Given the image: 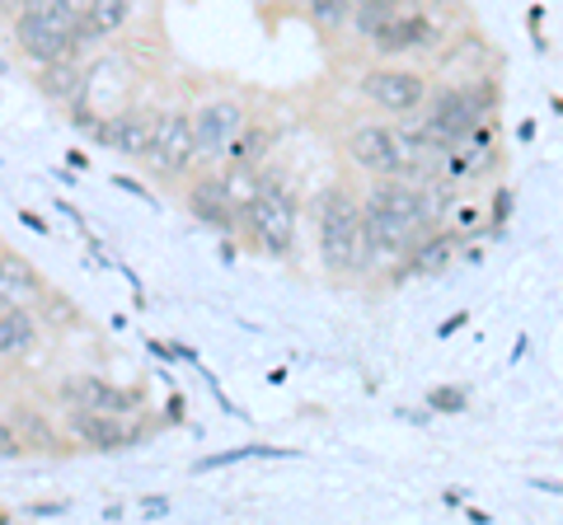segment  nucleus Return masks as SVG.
<instances>
[{
    "label": "nucleus",
    "mask_w": 563,
    "mask_h": 525,
    "mask_svg": "<svg viewBox=\"0 0 563 525\" xmlns=\"http://www.w3.org/2000/svg\"><path fill=\"white\" fill-rule=\"evenodd\" d=\"M314 221H320V262L329 277H366L376 268L372 244H366L362 202L347 188H324L314 198Z\"/></svg>",
    "instance_id": "obj_1"
},
{
    "label": "nucleus",
    "mask_w": 563,
    "mask_h": 525,
    "mask_svg": "<svg viewBox=\"0 0 563 525\" xmlns=\"http://www.w3.org/2000/svg\"><path fill=\"white\" fill-rule=\"evenodd\" d=\"M14 43L29 62H62V57H76V14L66 10H52V14H20L14 20Z\"/></svg>",
    "instance_id": "obj_2"
},
{
    "label": "nucleus",
    "mask_w": 563,
    "mask_h": 525,
    "mask_svg": "<svg viewBox=\"0 0 563 525\" xmlns=\"http://www.w3.org/2000/svg\"><path fill=\"white\" fill-rule=\"evenodd\" d=\"M141 160L151 165L155 179H179V174L192 165V122L184 109L155 113V132H151V146Z\"/></svg>",
    "instance_id": "obj_3"
},
{
    "label": "nucleus",
    "mask_w": 563,
    "mask_h": 525,
    "mask_svg": "<svg viewBox=\"0 0 563 525\" xmlns=\"http://www.w3.org/2000/svg\"><path fill=\"white\" fill-rule=\"evenodd\" d=\"M244 216H250V235H254L258 249H268L273 258L291 254V239H296V206H291V198H282L277 188H258L254 202H244Z\"/></svg>",
    "instance_id": "obj_4"
},
{
    "label": "nucleus",
    "mask_w": 563,
    "mask_h": 525,
    "mask_svg": "<svg viewBox=\"0 0 563 525\" xmlns=\"http://www.w3.org/2000/svg\"><path fill=\"white\" fill-rule=\"evenodd\" d=\"M362 225H366V244H372L376 268H380V262H404V254H409L413 244L428 235V225H422V221L385 212V206H366V202H362Z\"/></svg>",
    "instance_id": "obj_5"
},
{
    "label": "nucleus",
    "mask_w": 563,
    "mask_h": 525,
    "mask_svg": "<svg viewBox=\"0 0 563 525\" xmlns=\"http://www.w3.org/2000/svg\"><path fill=\"white\" fill-rule=\"evenodd\" d=\"M362 94L385 113L413 118L422 109V99H428V80L413 76V71H399V66H376V71H366Z\"/></svg>",
    "instance_id": "obj_6"
},
{
    "label": "nucleus",
    "mask_w": 563,
    "mask_h": 525,
    "mask_svg": "<svg viewBox=\"0 0 563 525\" xmlns=\"http://www.w3.org/2000/svg\"><path fill=\"white\" fill-rule=\"evenodd\" d=\"M192 122V160H207V155H221L225 142L250 122V113H244V103L240 99H207L198 113H188Z\"/></svg>",
    "instance_id": "obj_7"
},
{
    "label": "nucleus",
    "mask_w": 563,
    "mask_h": 525,
    "mask_svg": "<svg viewBox=\"0 0 563 525\" xmlns=\"http://www.w3.org/2000/svg\"><path fill=\"white\" fill-rule=\"evenodd\" d=\"M442 43V24L432 14H418V10H399L390 14L376 33H372V47L380 57H404V52H432Z\"/></svg>",
    "instance_id": "obj_8"
},
{
    "label": "nucleus",
    "mask_w": 563,
    "mask_h": 525,
    "mask_svg": "<svg viewBox=\"0 0 563 525\" xmlns=\"http://www.w3.org/2000/svg\"><path fill=\"white\" fill-rule=\"evenodd\" d=\"M151 132H155V109H122V113L99 122L95 142L103 150H113V155H132V160H141L146 146H151Z\"/></svg>",
    "instance_id": "obj_9"
},
{
    "label": "nucleus",
    "mask_w": 563,
    "mask_h": 525,
    "mask_svg": "<svg viewBox=\"0 0 563 525\" xmlns=\"http://www.w3.org/2000/svg\"><path fill=\"white\" fill-rule=\"evenodd\" d=\"M188 212H192V221H202V225H211V231H221V235L240 231V206L231 202L221 174H202V179L188 188Z\"/></svg>",
    "instance_id": "obj_10"
},
{
    "label": "nucleus",
    "mask_w": 563,
    "mask_h": 525,
    "mask_svg": "<svg viewBox=\"0 0 563 525\" xmlns=\"http://www.w3.org/2000/svg\"><path fill=\"white\" fill-rule=\"evenodd\" d=\"M43 291H47L43 272L33 268L24 254L0 249V314H5V310H33Z\"/></svg>",
    "instance_id": "obj_11"
},
{
    "label": "nucleus",
    "mask_w": 563,
    "mask_h": 525,
    "mask_svg": "<svg viewBox=\"0 0 563 525\" xmlns=\"http://www.w3.org/2000/svg\"><path fill=\"white\" fill-rule=\"evenodd\" d=\"M347 160L372 169V174H399V150H395V132L380 127V122H366L347 136Z\"/></svg>",
    "instance_id": "obj_12"
},
{
    "label": "nucleus",
    "mask_w": 563,
    "mask_h": 525,
    "mask_svg": "<svg viewBox=\"0 0 563 525\" xmlns=\"http://www.w3.org/2000/svg\"><path fill=\"white\" fill-rule=\"evenodd\" d=\"M132 20V0H85L76 14V52L95 47Z\"/></svg>",
    "instance_id": "obj_13"
},
{
    "label": "nucleus",
    "mask_w": 563,
    "mask_h": 525,
    "mask_svg": "<svg viewBox=\"0 0 563 525\" xmlns=\"http://www.w3.org/2000/svg\"><path fill=\"white\" fill-rule=\"evenodd\" d=\"M70 432L80 436V446H90V450H103V455H113V450H128L136 446L141 436L122 427V417H109V413H90V409H76L70 413Z\"/></svg>",
    "instance_id": "obj_14"
},
{
    "label": "nucleus",
    "mask_w": 563,
    "mask_h": 525,
    "mask_svg": "<svg viewBox=\"0 0 563 525\" xmlns=\"http://www.w3.org/2000/svg\"><path fill=\"white\" fill-rule=\"evenodd\" d=\"M455 254H461V235L455 231H428L409 254H404V272L409 277H442Z\"/></svg>",
    "instance_id": "obj_15"
},
{
    "label": "nucleus",
    "mask_w": 563,
    "mask_h": 525,
    "mask_svg": "<svg viewBox=\"0 0 563 525\" xmlns=\"http://www.w3.org/2000/svg\"><path fill=\"white\" fill-rule=\"evenodd\" d=\"M38 90L62 103V109H76V103H85V94H90V71L76 62V57H62V62H47L38 71Z\"/></svg>",
    "instance_id": "obj_16"
},
{
    "label": "nucleus",
    "mask_w": 563,
    "mask_h": 525,
    "mask_svg": "<svg viewBox=\"0 0 563 525\" xmlns=\"http://www.w3.org/2000/svg\"><path fill=\"white\" fill-rule=\"evenodd\" d=\"M70 399H76V409H90V413H109V417H128L141 409V399L118 390V384L109 380H80L76 390H70Z\"/></svg>",
    "instance_id": "obj_17"
},
{
    "label": "nucleus",
    "mask_w": 563,
    "mask_h": 525,
    "mask_svg": "<svg viewBox=\"0 0 563 525\" xmlns=\"http://www.w3.org/2000/svg\"><path fill=\"white\" fill-rule=\"evenodd\" d=\"M38 338V320L33 310H5L0 314V357H20Z\"/></svg>",
    "instance_id": "obj_18"
},
{
    "label": "nucleus",
    "mask_w": 563,
    "mask_h": 525,
    "mask_svg": "<svg viewBox=\"0 0 563 525\" xmlns=\"http://www.w3.org/2000/svg\"><path fill=\"white\" fill-rule=\"evenodd\" d=\"M273 142H277V132L273 127H254V122H244V127L225 142V155H231L235 165H254L258 169V160L273 150Z\"/></svg>",
    "instance_id": "obj_19"
},
{
    "label": "nucleus",
    "mask_w": 563,
    "mask_h": 525,
    "mask_svg": "<svg viewBox=\"0 0 563 525\" xmlns=\"http://www.w3.org/2000/svg\"><path fill=\"white\" fill-rule=\"evenodd\" d=\"M14 427H20V446H38V450H47V455H57V450H62V436L43 423L38 409L14 404Z\"/></svg>",
    "instance_id": "obj_20"
},
{
    "label": "nucleus",
    "mask_w": 563,
    "mask_h": 525,
    "mask_svg": "<svg viewBox=\"0 0 563 525\" xmlns=\"http://www.w3.org/2000/svg\"><path fill=\"white\" fill-rule=\"evenodd\" d=\"M306 20L320 29V33H329V29H343L347 24V14H352V0H306Z\"/></svg>",
    "instance_id": "obj_21"
},
{
    "label": "nucleus",
    "mask_w": 563,
    "mask_h": 525,
    "mask_svg": "<svg viewBox=\"0 0 563 525\" xmlns=\"http://www.w3.org/2000/svg\"><path fill=\"white\" fill-rule=\"evenodd\" d=\"M428 409L432 413H465L470 409V394L461 390V384H437V390L428 394Z\"/></svg>",
    "instance_id": "obj_22"
},
{
    "label": "nucleus",
    "mask_w": 563,
    "mask_h": 525,
    "mask_svg": "<svg viewBox=\"0 0 563 525\" xmlns=\"http://www.w3.org/2000/svg\"><path fill=\"white\" fill-rule=\"evenodd\" d=\"M507 216H512V188L498 183V188H493V216H488V235L493 239L507 235Z\"/></svg>",
    "instance_id": "obj_23"
},
{
    "label": "nucleus",
    "mask_w": 563,
    "mask_h": 525,
    "mask_svg": "<svg viewBox=\"0 0 563 525\" xmlns=\"http://www.w3.org/2000/svg\"><path fill=\"white\" fill-rule=\"evenodd\" d=\"M254 446H240V450H225V455H207V460L192 465V474H207V469H221V465H235V460H250Z\"/></svg>",
    "instance_id": "obj_24"
},
{
    "label": "nucleus",
    "mask_w": 563,
    "mask_h": 525,
    "mask_svg": "<svg viewBox=\"0 0 563 525\" xmlns=\"http://www.w3.org/2000/svg\"><path fill=\"white\" fill-rule=\"evenodd\" d=\"M70 122H76V132H85V136H95L99 132V113H90V109H85V103H76V109H70Z\"/></svg>",
    "instance_id": "obj_25"
},
{
    "label": "nucleus",
    "mask_w": 563,
    "mask_h": 525,
    "mask_svg": "<svg viewBox=\"0 0 563 525\" xmlns=\"http://www.w3.org/2000/svg\"><path fill=\"white\" fill-rule=\"evenodd\" d=\"M20 450H24V446H20V436H14L5 423H0V460H14Z\"/></svg>",
    "instance_id": "obj_26"
},
{
    "label": "nucleus",
    "mask_w": 563,
    "mask_h": 525,
    "mask_svg": "<svg viewBox=\"0 0 563 525\" xmlns=\"http://www.w3.org/2000/svg\"><path fill=\"white\" fill-rule=\"evenodd\" d=\"M474 225H479V212H474V206H461V212H455V235H470Z\"/></svg>",
    "instance_id": "obj_27"
},
{
    "label": "nucleus",
    "mask_w": 563,
    "mask_h": 525,
    "mask_svg": "<svg viewBox=\"0 0 563 525\" xmlns=\"http://www.w3.org/2000/svg\"><path fill=\"white\" fill-rule=\"evenodd\" d=\"M470 324V310H461V314H451V320H442V324H437V338H451L455 334V328H465Z\"/></svg>",
    "instance_id": "obj_28"
},
{
    "label": "nucleus",
    "mask_w": 563,
    "mask_h": 525,
    "mask_svg": "<svg viewBox=\"0 0 563 525\" xmlns=\"http://www.w3.org/2000/svg\"><path fill=\"white\" fill-rule=\"evenodd\" d=\"M122 192H136V198H146V202H155V192L146 188V183H136V179H128V174H118V179H113Z\"/></svg>",
    "instance_id": "obj_29"
},
{
    "label": "nucleus",
    "mask_w": 563,
    "mask_h": 525,
    "mask_svg": "<svg viewBox=\"0 0 563 525\" xmlns=\"http://www.w3.org/2000/svg\"><path fill=\"white\" fill-rule=\"evenodd\" d=\"M20 221L29 225V231H33V235H47V221H43L38 212H20Z\"/></svg>",
    "instance_id": "obj_30"
},
{
    "label": "nucleus",
    "mask_w": 563,
    "mask_h": 525,
    "mask_svg": "<svg viewBox=\"0 0 563 525\" xmlns=\"http://www.w3.org/2000/svg\"><path fill=\"white\" fill-rule=\"evenodd\" d=\"M165 417H169V423H184V394L169 399V413H165Z\"/></svg>",
    "instance_id": "obj_31"
},
{
    "label": "nucleus",
    "mask_w": 563,
    "mask_h": 525,
    "mask_svg": "<svg viewBox=\"0 0 563 525\" xmlns=\"http://www.w3.org/2000/svg\"><path fill=\"white\" fill-rule=\"evenodd\" d=\"M465 516H470V521H474V525H488V521H493V516H488V512H479V506H470V512H465Z\"/></svg>",
    "instance_id": "obj_32"
},
{
    "label": "nucleus",
    "mask_w": 563,
    "mask_h": 525,
    "mask_svg": "<svg viewBox=\"0 0 563 525\" xmlns=\"http://www.w3.org/2000/svg\"><path fill=\"white\" fill-rule=\"evenodd\" d=\"M10 5H14V0H0V10H10Z\"/></svg>",
    "instance_id": "obj_33"
}]
</instances>
